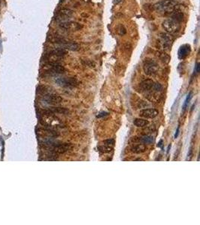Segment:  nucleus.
Listing matches in <instances>:
<instances>
[{
	"label": "nucleus",
	"mask_w": 200,
	"mask_h": 225,
	"mask_svg": "<svg viewBox=\"0 0 200 225\" xmlns=\"http://www.w3.org/2000/svg\"><path fill=\"white\" fill-rule=\"evenodd\" d=\"M176 2L173 0H162L154 5V9L158 12L171 14L175 9Z\"/></svg>",
	"instance_id": "f257e3e1"
},
{
	"label": "nucleus",
	"mask_w": 200,
	"mask_h": 225,
	"mask_svg": "<svg viewBox=\"0 0 200 225\" xmlns=\"http://www.w3.org/2000/svg\"><path fill=\"white\" fill-rule=\"evenodd\" d=\"M159 66L157 63L153 60H145L143 64V70L146 75L148 76H155L157 73Z\"/></svg>",
	"instance_id": "f03ea898"
},
{
	"label": "nucleus",
	"mask_w": 200,
	"mask_h": 225,
	"mask_svg": "<svg viewBox=\"0 0 200 225\" xmlns=\"http://www.w3.org/2000/svg\"><path fill=\"white\" fill-rule=\"evenodd\" d=\"M162 27L169 34H173L179 29V24L173 19L165 20L162 24Z\"/></svg>",
	"instance_id": "7ed1b4c3"
},
{
	"label": "nucleus",
	"mask_w": 200,
	"mask_h": 225,
	"mask_svg": "<svg viewBox=\"0 0 200 225\" xmlns=\"http://www.w3.org/2000/svg\"><path fill=\"white\" fill-rule=\"evenodd\" d=\"M55 82L60 86L71 87L77 86L78 85V81L74 78H57Z\"/></svg>",
	"instance_id": "20e7f679"
},
{
	"label": "nucleus",
	"mask_w": 200,
	"mask_h": 225,
	"mask_svg": "<svg viewBox=\"0 0 200 225\" xmlns=\"http://www.w3.org/2000/svg\"><path fill=\"white\" fill-rule=\"evenodd\" d=\"M173 38L167 33H160L159 35V44L164 50H167L170 48Z\"/></svg>",
	"instance_id": "39448f33"
},
{
	"label": "nucleus",
	"mask_w": 200,
	"mask_h": 225,
	"mask_svg": "<svg viewBox=\"0 0 200 225\" xmlns=\"http://www.w3.org/2000/svg\"><path fill=\"white\" fill-rule=\"evenodd\" d=\"M43 100L46 103H48L50 104H60L62 102L63 99L60 95L53 94V93H47L44 95Z\"/></svg>",
	"instance_id": "423d86ee"
},
{
	"label": "nucleus",
	"mask_w": 200,
	"mask_h": 225,
	"mask_svg": "<svg viewBox=\"0 0 200 225\" xmlns=\"http://www.w3.org/2000/svg\"><path fill=\"white\" fill-rule=\"evenodd\" d=\"M60 26L62 29H67V30L69 31H79L83 28V26L82 24H78L77 22H73V21L62 22L60 24Z\"/></svg>",
	"instance_id": "0eeeda50"
},
{
	"label": "nucleus",
	"mask_w": 200,
	"mask_h": 225,
	"mask_svg": "<svg viewBox=\"0 0 200 225\" xmlns=\"http://www.w3.org/2000/svg\"><path fill=\"white\" fill-rule=\"evenodd\" d=\"M159 112L156 109H153V108H150V109H144L140 111L139 112V116L144 118H149V119H153V118L156 117L158 115Z\"/></svg>",
	"instance_id": "6e6552de"
},
{
	"label": "nucleus",
	"mask_w": 200,
	"mask_h": 225,
	"mask_svg": "<svg viewBox=\"0 0 200 225\" xmlns=\"http://www.w3.org/2000/svg\"><path fill=\"white\" fill-rule=\"evenodd\" d=\"M73 12L71 10L68 9H61L59 12V15L56 18V20L61 21L62 22H65L68 17H70L72 15Z\"/></svg>",
	"instance_id": "1a4fd4ad"
},
{
	"label": "nucleus",
	"mask_w": 200,
	"mask_h": 225,
	"mask_svg": "<svg viewBox=\"0 0 200 225\" xmlns=\"http://www.w3.org/2000/svg\"><path fill=\"white\" fill-rule=\"evenodd\" d=\"M71 149V145L69 143H63V144H58L55 146L53 148V151L56 153L62 154L65 152H68V150Z\"/></svg>",
	"instance_id": "9d476101"
},
{
	"label": "nucleus",
	"mask_w": 200,
	"mask_h": 225,
	"mask_svg": "<svg viewBox=\"0 0 200 225\" xmlns=\"http://www.w3.org/2000/svg\"><path fill=\"white\" fill-rule=\"evenodd\" d=\"M190 52H191V47L189 45L185 44V45L181 46L178 50V57L181 60H183L189 55Z\"/></svg>",
	"instance_id": "9b49d317"
},
{
	"label": "nucleus",
	"mask_w": 200,
	"mask_h": 225,
	"mask_svg": "<svg viewBox=\"0 0 200 225\" xmlns=\"http://www.w3.org/2000/svg\"><path fill=\"white\" fill-rule=\"evenodd\" d=\"M155 82L151 79H147V80H143L142 83H140V88L143 91H150L153 89V86Z\"/></svg>",
	"instance_id": "f8f14e48"
},
{
	"label": "nucleus",
	"mask_w": 200,
	"mask_h": 225,
	"mask_svg": "<svg viewBox=\"0 0 200 225\" xmlns=\"http://www.w3.org/2000/svg\"><path fill=\"white\" fill-rule=\"evenodd\" d=\"M62 48L65 49V50H72V51H77L80 49V46L77 44L75 43V42H66L65 43L61 44Z\"/></svg>",
	"instance_id": "ddd939ff"
},
{
	"label": "nucleus",
	"mask_w": 200,
	"mask_h": 225,
	"mask_svg": "<svg viewBox=\"0 0 200 225\" xmlns=\"http://www.w3.org/2000/svg\"><path fill=\"white\" fill-rule=\"evenodd\" d=\"M146 150V147H145V144L140 143V144H137V145H134V147L131 148V152H134L136 154H140L144 152Z\"/></svg>",
	"instance_id": "4468645a"
},
{
	"label": "nucleus",
	"mask_w": 200,
	"mask_h": 225,
	"mask_svg": "<svg viewBox=\"0 0 200 225\" xmlns=\"http://www.w3.org/2000/svg\"><path fill=\"white\" fill-rule=\"evenodd\" d=\"M172 13H173V14H172V18H173V20H174L175 21L179 23L183 20L184 14L181 11L175 9Z\"/></svg>",
	"instance_id": "2eb2a0df"
},
{
	"label": "nucleus",
	"mask_w": 200,
	"mask_h": 225,
	"mask_svg": "<svg viewBox=\"0 0 200 225\" xmlns=\"http://www.w3.org/2000/svg\"><path fill=\"white\" fill-rule=\"evenodd\" d=\"M67 53H68V51L65 49L62 48V47H59V48H55L53 50H52L50 53L52 54V55L56 56L62 57L66 55Z\"/></svg>",
	"instance_id": "dca6fc26"
},
{
	"label": "nucleus",
	"mask_w": 200,
	"mask_h": 225,
	"mask_svg": "<svg viewBox=\"0 0 200 225\" xmlns=\"http://www.w3.org/2000/svg\"><path fill=\"white\" fill-rule=\"evenodd\" d=\"M134 124L137 127L142 128L148 125L149 124V122L148 120H146V119H135L134 121Z\"/></svg>",
	"instance_id": "f3484780"
},
{
	"label": "nucleus",
	"mask_w": 200,
	"mask_h": 225,
	"mask_svg": "<svg viewBox=\"0 0 200 225\" xmlns=\"http://www.w3.org/2000/svg\"><path fill=\"white\" fill-rule=\"evenodd\" d=\"M138 140L142 142V143L144 144H151L154 142V137H152V136L145 135L143 136V137H140Z\"/></svg>",
	"instance_id": "a211bd4d"
},
{
	"label": "nucleus",
	"mask_w": 200,
	"mask_h": 225,
	"mask_svg": "<svg viewBox=\"0 0 200 225\" xmlns=\"http://www.w3.org/2000/svg\"><path fill=\"white\" fill-rule=\"evenodd\" d=\"M50 111L54 113H60V114H67V113H69L68 110H67L66 108L59 107H51V109H50Z\"/></svg>",
	"instance_id": "6ab92c4d"
},
{
	"label": "nucleus",
	"mask_w": 200,
	"mask_h": 225,
	"mask_svg": "<svg viewBox=\"0 0 200 225\" xmlns=\"http://www.w3.org/2000/svg\"><path fill=\"white\" fill-rule=\"evenodd\" d=\"M98 149H99L101 152H104V153H109V152H112V147H110V146L104 145V146H101V147H98Z\"/></svg>",
	"instance_id": "aec40b11"
},
{
	"label": "nucleus",
	"mask_w": 200,
	"mask_h": 225,
	"mask_svg": "<svg viewBox=\"0 0 200 225\" xmlns=\"http://www.w3.org/2000/svg\"><path fill=\"white\" fill-rule=\"evenodd\" d=\"M160 60L163 61V62H165V63H166V64L169 63V62H170V56H169L167 53H164V52L160 53Z\"/></svg>",
	"instance_id": "412c9836"
},
{
	"label": "nucleus",
	"mask_w": 200,
	"mask_h": 225,
	"mask_svg": "<svg viewBox=\"0 0 200 225\" xmlns=\"http://www.w3.org/2000/svg\"><path fill=\"white\" fill-rule=\"evenodd\" d=\"M117 32L120 35H124L126 34V29L124 26L119 25L117 27Z\"/></svg>",
	"instance_id": "4be33fe9"
},
{
	"label": "nucleus",
	"mask_w": 200,
	"mask_h": 225,
	"mask_svg": "<svg viewBox=\"0 0 200 225\" xmlns=\"http://www.w3.org/2000/svg\"><path fill=\"white\" fill-rule=\"evenodd\" d=\"M191 98H192V93H190L189 94H188V96H187L186 100L184 101V106H183V111H185V110H186L187 107H188V104H189Z\"/></svg>",
	"instance_id": "5701e85b"
},
{
	"label": "nucleus",
	"mask_w": 200,
	"mask_h": 225,
	"mask_svg": "<svg viewBox=\"0 0 200 225\" xmlns=\"http://www.w3.org/2000/svg\"><path fill=\"white\" fill-rule=\"evenodd\" d=\"M152 90L155 92H160L162 90V86L159 83H155Z\"/></svg>",
	"instance_id": "b1692460"
},
{
	"label": "nucleus",
	"mask_w": 200,
	"mask_h": 225,
	"mask_svg": "<svg viewBox=\"0 0 200 225\" xmlns=\"http://www.w3.org/2000/svg\"><path fill=\"white\" fill-rule=\"evenodd\" d=\"M104 143H106L105 145L113 146V145H114V143H115V141H114V140L109 139V140H107L104 141Z\"/></svg>",
	"instance_id": "393cba45"
},
{
	"label": "nucleus",
	"mask_w": 200,
	"mask_h": 225,
	"mask_svg": "<svg viewBox=\"0 0 200 225\" xmlns=\"http://www.w3.org/2000/svg\"><path fill=\"white\" fill-rule=\"evenodd\" d=\"M106 115H107V113H100V114L99 115H98V116H97V117H98V118H100V117H101V116H106Z\"/></svg>",
	"instance_id": "a878e982"
},
{
	"label": "nucleus",
	"mask_w": 200,
	"mask_h": 225,
	"mask_svg": "<svg viewBox=\"0 0 200 225\" xmlns=\"http://www.w3.org/2000/svg\"><path fill=\"white\" fill-rule=\"evenodd\" d=\"M178 133H179V126H178V129H177L176 133H175V138H176V137H178Z\"/></svg>",
	"instance_id": "bb28decb"
},
{
	"label": "nucleus",
	"mask_w": 200,
	"mask_h": 225,
	"mask_svg": "<svg viewBox=\"0 0 200 225\" xmlns=\"http://www.w3.org/2000/svg\"><path fill=\"white\" fill-rule=\"evenodd\" d=\"M196 72H197V73H199V63L196 64Z\"/></svg>",
	"instance_id": "cd10ccee"
},
{
	"label": "nucleus",
	"mask_w": 200,
	"mask_h": 225,
	"mask_svg": "<svg viewBox=\"0 0 200 225\" xmlns=\"http://www.w3.org/2000/svg\"><path fill=\"white\" fill-rule=\"evenodd\" d=\"M122 1V0H114V1H113V3H114V4H119V3H120Z\"/></svg>",
	"instance_id": "c85d7f7f"
},
{
	"label": "nucleus",
	"mask_w": 200,
	"mask_h": 225,
	"mask_svg": "<svg viewBox=\"0 0 200 225\" xmlns=\"http://www.w3.org/2000/svg\"><path fill=\"white\" fill-rule=\"evenodd\" d=\"M162 143H163V140H160V143H159V144L157 145V147H160V146L162 145Z\"/></svg>",
	"instance_id": "c756f323"
},
{
	"label": "nucleus",
	"mask_w": 200,
	"mask_h": 225,
	"mask_svg": "<svg viewBox=\"0 0 200 225\" xmlns=\"http://www.w3.org/2000/svg\"><path fill=\"white\" fill-rule=\"evenodd\" d=\"M173 1H174V2H178V1H180V0H173Z\"/></svg>",
	"instance_id": "7c9ffc66"
}]
</instances>
